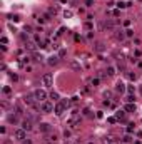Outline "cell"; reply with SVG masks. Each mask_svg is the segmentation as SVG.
<instances>
[{
	"label": "cell",
	"instance_id": "cell-30",
	"mask_svg": "<svg viewBox=\"0 0 142 144\" xmlns=\"http://www.w3.org/2000/svg\"><path fill=\"white\" fill-rule=\"evenodd\" d=\"M84 27L87 28V30H92V28H94V25H92V24H90V22H87V24H85V25H84Z\"/></svg>",
	"mask_w": 142,
	"mask_h": 144
},
{
	"label": "cell",
	"instance_id": "cell-35",
	"mask_svg": "<svg viewBox=\"0 0 142 144\" xmlns=\"http://www.w3.org/2000/svg\"><path fill=\"white\" fill-rule=\"evenodd\" d=\"M90 84H92L94 87H95V86L99 84V79H90Z\"/></svg>",
	"mask_w": 142,
	"mask_h": 144
},
{
	"label": "cell",
	"instance_id": "cell-5",
	"mask_svg": "<svg viewBox=\"0 0 142 144\" xmlns=\"http://www.w3.org/2000/svg\"><path fill=\"white\" fill-rule=\"evenodd\" d=\"M23 102H25L27 106H30L32 109H35V111L38 109V107H37V104H35V97H33V96H30V94H27L25 97H23Z\"/></svg>",
	"mask_w": 142,
	"mask_h": 144
},
{
	"label": "cell",
	"instance_id": "cell-15",
	"mask_svg": "<svg viewBox=\"0 0 142 144\" xmlns=\"http://www.w3.org/2000/svg\"><path fill=\"white\" fill-rule=\"evenodd\" d=\"M25 50L35 52V44H33V42H25Z\"/></svg>",
	"mask_w": 142,
	"mask_h": 144
},
{
	"label": "cell",
	"instance_id": "cell-26",
	"mask_svg": "<svg viewBox=\"0 0 142 144\" xmlns=\"http://www.w3.org/2000/svg\"><path fill=\"white\" fill-rule=\"evenodd\" d=\"M127 77L131 79V80H136V77H137V76H136V74H132V72H127Z\"/></svg>",
	"mask_w": 142,
	"mask_h": 144
},
{
	"label": "cell",
	"instance_id": "cell-11",
	"mask_svg": "<svg viewBox=\"0 0 142 144\" xmlns=\"http://www.w3.org/2000/svg\"><path fill=\"white\" fill-rule=\"evenodd\" d=\"M38 131H40V132H49L50 131V124H47V122H40V124H38Z\"/></svg>",
	"mask_w": 142,
	"mask_h": 144
},
{
	"label": "cell",
	"instance_id": "cell-18",
	"mask_svg": "<svg viewBox=\"0 0 142 144\" xmlns=\"http://www.w3.org/2000/svg\"><path fill=\"white\" fill-rule=\"evenodd\" d=\"M50 99H52V100H59V99H60L59 92H55V90H52V92H50Z\"/></svg>",
	"mask_w": 142,
	"mask_h": 144
},
{
	"label": "cell",
	"instance_id": "cell-25",
	"mask_svg": "<svg viewBox=\"0 0 142 144\" xmlns=\"http://www.w3.org/2000/svg\"><path fill=\"white\" fill-rule=\"evenodd\" d=\"M85 7H94V0H84Z\"/></svg>",
	"mask_w": 142,
	"mask_h": 144
},
{
	"label": "cell",
	"instance_id": "cell-19",
	"mask_svg": "<svg viewBox=\"0 0 142 144\" xmlns=\"http://www.w3.org/2000/svg\"><path fill=\"white\" fill-rule=\"evenodd\" d=\"M33 59H35L37 62H44V56H42V54H37V52L33 54Z\"/></svg>",
	"mask_w": 142,
	"mask_h": 144
},
{
	"label": "cell",
	"instance_id": "cell-16",
	"mask_svg": "<svg viewBox=\"0 0 142 144\" xmlns=\"http://www.w3.org/2000/svg\"><path fill=\"white\" fill-rule=\"evenodd\" d=\"M105 74H107L109 77H112V76H114V74H115V69H114V67H112V66H109V67H107V69H105Z\"/></svg>",
	"mask_w": 142,
	"mask_h": 144
},
{
	"label": "cell",
	"instance_id": "cell-23",
	"mask_svg": "<svg viewBox=\"0 0 142 144\" xmlns=\"http://www.w3.org/2000/svg\"><path fill=\"white\" fill-rule=\"evenodd\" d=\"M30 62V59L28 57H22V60H20V66H25V64H28Z\"/></svg>",
	"mask_w": 142,
	"mask_h": 144
},
{
	"label": "cell",
	"instance_id": "cell-27",
	"mask_svg": "<svg viewBox=\"0 0 142 144\" xmlns=\"http://www.w3.org/2000/svg\"><path fill=\"white\" fill-rule=\"evenodd\" d=\"M126 35H127V37H132V35H134V30H132V28H127V30H126Z\"/></svg>",
	"mask_w": 142,
	"mask_h": 144
},
{
	"label": "cell",
	"instance_id": "cell-28",
	"mask_svg": "<svg viewBox=\"0 0 142 144\" xmlns=\"http://www.w3.org/2000/svg\"><path fill=\"white\" fill-rule=\"evenodd\" d=\"M64 136H65V139H69V138L72 136V132L69 131V129H65V131H64Z\"/></svg>",
	"mask_w": 142,
	"mask_h": 144
},
{
	"label": "cell",
	"instance_id": "cell-39",
	"mask_svg": "<svg viewBox=\"0 0 142 144\" xmlns=\"http://www.w3.org/2000/svg\"><path fill=\"white\" fill-rule=\"evenodd\" d=\"M65 54H67V52H65V50H64V49H62V50H60V52H59V57H64V56H65Z\"/></svg>",
	"mask_w": 142,
	"mask_h": 144
},
{
	"label": "cell",
	"instance_id": "cell-13",
	"mask_svg": "<svg viewBox=\"0 0 142 144\" xmlns=\"http://www.w3.org/2000/svg\"><path fill=\"white\" fill-rule=\"evenodd\" d=\"M115 90H117V92H120V94H122V92H124V90H126V84H124V82H120V80H119V82L115 84Z\"/></svg>",
	"mask_w": 142,
	"mask_h": 144
},
{
	"label": "cell",
	"instance_id": "cell-24",
	"mask_svg": "<svg viewBox=\"0 0 142 144\" xmlns=\"http://www.w3.org/2000/svg\"><path fill=\"white\" fill-rule=\"evenodd\" d=\"M2 92H3V94H10V92H12V89L8 87V86H5V87L2 89Z\"/></svg>",
	"mask_w": 142,
	"mask_h": 144
},
{
	"label": "cell",
	"instance_id": "cell-8",
	"mask_svg": "<svg viewBox=\"0 0 142 144\" xmlns=\"http://www.w3.org/2000/svg\"><path fill=\"white\" fill-rule=\"evenodd\" d=\"M105 49H107V45H105L104 42H95V44H94V52H99V54H100V52H104Z\"/></svg>",
	"mask_w": 142,
	"mask_h": 144
},
{
	"label": "cell",
	"instance_id": "cell-42",
	"mask_svg": "<svg viewBox=\"0 0 142 144\" xmlns=\"http://www.w3.org/2000/svg\"><path fill=\"white\" fill-rule=\"evenodd\" d=\"M70 4H72V5H77V4H79V0H70Z\"/></svg>",
	"mask_w": 142,
	"mask_h": 144
},
{
	"label": "cell",
	"instance_id": "cell-20",
	"mask_svg": "<svg viewBox=\"0 0 142 144\" xmlns=\"http://www.w3.org/2000/svg\"><path fill=\"white\" fill-rule=\"evenodd\" d=\"M115 117H117V121H120V119L126 117V114H124V111H117V112H115Z\"/></svg>",
	"mask_w": 142,
	"mask_h": 144
},
{
	"label": "cell",
	"instance_id": "cell-2",
	"mask_svg": "<svg viewBox=\"0 0 142 144\" xmlns=\"http://www.w3.org/2000/svg\"><path fill=\"white\" fill-rule=\"evenodd\" d=\"M32 96L35 97L37 102H45V100H47V92H45L44 89H37V90H33Z\"/></svg>",
	"mask_w": 142,
	"mask_h": 144
},
{
	"label": "cell",
	"instance_id": "cell-3",
	"mask_svg": "<svg viewBox=\"0 0 142 144\" xmlns=\"http://www.w3.org/2000/svg\"><path fill=\"white\" fill-rule=\"evenodd\" d=\"M55 106L54 102H50V100H45V102H42V106H40V112H44V114H50V112H54Z\"/></svg>",
	"mask_w": 142,
	"mask_h": 144
},
{
	"label": "cell",
	"instance_id": "cell-9",
	"mask_svg": "<svg viewBox=\"0 0 142 144\" xmlns=\"http://www.w3.org/2000/svg\"><path fill=\"white\" fill-rule=\"evenodd\" d=\"M59 62H60V57L59 56H50L49 60H47V64H49V66H57Z\"/></svg>",
	"mask_w": 142,
	"mask_h": 144
},
{
	"label": "cell",
	"instance_id": "cell-38",
	"mask_svg": "<svg viewBox=\"0 0 142 144\" xmlns=\"http://www.w3.org/2000/svg\"><path fill=\"white\" fill-rule=\"evenodd\" d=\"M10 79H12V80H17V79H18V76H17V74H10Z\"/></svg>",
	"mask_w": 142,
	"mask_h": 144
},
{
	"label": "cell",
	"instance_id": "cell-40",
	"mask_svg": "<svg viewBox=\"0 0 142 144\" xmlns=\"http://www.w3.org/2000/svg\"><path fill=\"white\" fill-rule=\"evenodd\" d=\"M115 121H117V117H109V122H110V124H114Z\"/></svg>",
	"mask_w": 142,
	"mask_h": 144
},
{
	"label": "cell",
	"instance_id": "cell-1",
	"mask_svg": "<svg viewBox=\"0 0 142 144\" xmlns=\"http://www.w3.org/2000/svg\"><path fill=\"white\" fill-rule=\"evenodd\" d=\"M40 82H42V86H44V87H50V86L54 84V76H52L50 72H45L44 76L40 77Z\"/></svg>",
	"mask_w": 142,
	"mask_h": 144
},
{
	"label": "cell",
	"instance_id": "cell-4",
	"mask_svg": "<svg viewBox=\"0 0 142 144\" xmlns=\"http://www.w3.org/2000/svg\"><path fill=\"white\" fill-rule=\"evenodd\" d=\"M13 139H17V141H20V142H22L23 139H27V131L22 129V128L15 129V131H13Z\"/></svg>",
	"mask_w": 142,
	"mask_h": 144
},
{
	"label": "cell",
	"instance_id": "cell-41",
	"mask_svg": "<svg viewBox=\"0 0 142 144\" xmlns=\"http://www.w3.org/2000/svg\"><path fill=\"white\" fill-rule=\"evenodd\" d=\"M22 144H32V141H30V139H23Z\"/></svg>",
	"mask_w": 142,
	"mask_h": 144
},
{
	"label": "cell",
	"instance_id": "cell-36",
	"mask_svg": "<svg viewBox=\"0 0 142 144\" xmlns=\"http://www.w3.org/2000/svg\"><path fill=\"white\" fill-rule=\"evenodd\" d=\"M117 7H119V8H126L127 4H122V2H119V4H117Z\"/></svg>",
	"mask_w": 142,
	"mask_h": 144
},
{
	"label": "cell",
	"instance_id": "cell-37",
	"mask_svg": "<svg viewBox=\"0 0 142 144\" xmlns=\"http://www.w3.org/2000/svg\"><path fill=\"white\" fill-rule=\"evenodd\" d=\"M104 97H105V99H107V97H112V92H107V90H105V92H104Z\"/></svg>",
	"mask_w": 142,
	"mask_h": 144
},
{
	"label": "cell",
	"instance_id": "cell-7",
	"mask_svg": "<svg viewBox=\"0 0 142 144\" xmlns=\"http://www.w3.org/2000/svg\"><path fill=\"white\" fill-rule=\"evenodd\" d=\"M22 129H25L27 132H28V131H32V129H33V121H32V119H28V117H27V119H23V121H22Z\"/></svg>",
	"mask_w": 142,
	"mask_h": 144
},
{
	"label": "cell",
	"instance_id": "cell-32",
	"mask_svg": "<svg viewBox=\"0 0 142 144\" xmlns=\"http://www.w3.org/2000/svg\"><path fill=\"white\" fill-rule=\"evenodd\" d=\"M122 141H124V142H131L132 139H131V136H129V134H127V136H124V139H122Z\"/></svg>",
	"mask_w": 142,
	"mask_h": 144
},
{
	"label": "cell",
	"instance_id": "cell-31",
	"mask_svg": "<svg viewBox=\"0 0 142 144\" xmlns=\"http://www.w3.org/2000/svg\"><path fill=\"white\" fill-rule=\"evenodd\" d=\"M64 15H65V18H70V17H72V12H70V10H65V12H64Z\"/></svg>",
	"mask_w": 142,
	"mask_h": 144
},
{
	"label": "cell",
	"instance_id": "cell-12",
	"mask_svg": "<svg viewBox=\"0 0 142 144\" xmlns=\"http://www.w3.org/2000/svg\"><path fill=\"white\" fill-rule=\"evenodd\" d=\"M7 121L10 122V124H17V122H18V114H8V116H7Z\"/></svg>",
	"mask_w": 142,
	"mask_h": 144
},
{
	"label": "cell",
	"instance_id": "cell-6",
	"mask_svg": "<svg viewBox=\"0 0 142 144\" xmlns=\"http://www.w3.org/2000/svg\"><path fill=\"white\" fill-rule=\"evenodd\" d=\"M65 107H67V106L64 104V102H57V104H55V109H54L55 116H62L64 111H65Z\"/></svg>",
	"mask_w": 142,
	"mask_h": 144
},
{
	"label": "cell",
	"instance_id": "cell-10",
	"mask_svg": "<svg viewBox=\"0 0 142 144\" xmlns=\"http://www.w3.org/2000/svg\"><path fill=\"white\" fill-rule=\"evenodd\" d=\"M114 37H115V40L122 42V40H124V37H126V32H124V30H115V32H114Z\"/></svg>",
	"mask_w": 142,
	"mask_h": 144
},
{
	"label": "cell",
	"instance_id": "cell-29",
	"mask_svg": "<svg viewBox=\"0 0 142 144\" xmlns=\"http://www.w3.org/2000/svg\"><path fill=\"white\" fill-rule=\"evenodd\" d=\"M0 42H2L3 45H7V42H8V39H7L5 35H2V39H0Z\"/></svg>",
	"mask_w": 142,
	"mask_h": 144
},
{
	"label": "cell",
	"instance_id": "cell-14",
	"mask_svg": "<svg viewBox=\"0 0 142 144\" xmlns=\"http://www.w3.org/2000/svg\"><path fill=\"white\" fill-rule=\"evenodd\" d=\"M126 111L127 112H134L136 111V104H134V102H127L126 104Z\"/></svg>",
	"mask_w": 142,
	"mask_h": 144
},
{
	"label": "cell",
	"instance_id": "cell-33",
	"mask_svg": "<svg viewBox=\"0 0 142 144\" xmlns=\"http://www.w3.org/2000/svg\"><path fill=\"white\" fill-rule=\"evenodd\" d=\"M127 90H129L131 94H134V92H136V87H134V86H129V87H127Z\"/></svg>",
	"mask_w": 142,
	"mask_h": 144
},
{
	"label": "cell",
	"instance_id": "cell-17",
	"mask_svg": "<svg viewBox=\"0 0 142 144\" xmlns=\"http://www.w3.org/2000/svg\"><path fill=\"white\" fill-rule=\"evenodd\" d=\"M70 67L74 69V70H80V64H79V62H75V60L70 62Z\"/></svg>",
	"mask_w": 142,
	"mask_h": 144
},
{
	"label": "cell",
	"instance_id": "cell-22",
	"mask_svg": "<svg viewBox=\"0 0 142 144\" xmlns=\"http://www.w3.org/2000/svg\"><path fill=\"white\" fill-rule=\"evenodd\" d=\"M124 100H126V102H134V96H132V94L126 96V97H124Z\"/></svg>",
	"mask_w": 142,
	"mask_h": 144
},
{
	"label": "cell",
	"instance_id": "cell-34",
	"mask_svg": "<svg viewBox=\"0 0 142 144\" xmlns=\"http://www.w3.org/2000/svg\"><path fill=\"white\" fill-rule=\"evenodd\" d=\"M134 129H136V126H134V124H129V128H127V132H132Z\"/></svg>",
	"mask_w": 142,
	"mask_h": 144
},
{
	"label": "cell",
	"instance_id": "cell-21",
	"mask_svg": "<svg viewBox=\"0 0 142 144\" xmlns=\"http://www.w3.org/2000/svg\"><path fill=\"white\" fill-rule=\"evenodd\" d=\"M57 12H59V7H50V8H49V14H50V15H55Z\"/></svg>",
	"mask_w": 142,
	"mask_h": 144
}]
</instances>
